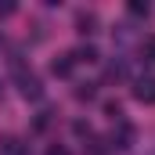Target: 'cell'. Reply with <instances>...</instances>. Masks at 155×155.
I'll list each match as a JSON object with an SVG mask.
<instances>
[{"label": "cell", "mask_w": 155, "mask_h": 155, "mask_svg": "<svg viewBox=\"0 0 155 155\" xmlns=\"http://www.w3.org/2000/svg\"><path fill=\"white\" fill-rule=\"evenodd\" d=\"M72 58H76V61H87V65H90V61H97V51H94V47L87 43V47H79V51H72Z\"/></svg>", "instance_id": "7"}, {"label": "cell", "mask_w": 155, "mask_h": 155, "mask_svg": "<svg viewBox=\"0 0 155 155\" xmlns=\"http://www.w3.org/2000/svg\"><path fill=\"white\" fill-rule=\"evenodd\" d=\"M72 65H76V58H72V54H61V58L51 65V72H54V76H69V72H72Z\"/></svg>", "instance_id": "5"}, {"label": "cell", "mask_w": 155, "mask_h": 155, "mask_svg": "<svg viewBox=\"0 0 155 155\" xmlns=\"http://www.w3.org/2000/svg\"><path fill=\"white\" fill-rule=\"evenodd\" d=\"M47 155H69V148H65V144H51V148H47Z\"/></svg>", "instance_id": "9"}, {"label": "cell", "mask_w": 155, "mask_h": 155, "mask_svg": "<svg viewBox=\"0 0 155 155\" xmlns=\"http://www.w3.org/2000/svg\"><path fill=\"white\" fill-rule=\"evenodd\" d=\"M126 11H130L134 18H148V15H152V7H148V4H141V0H130V4H126Z\"/></svg>", "instance_id": "6"}, {"label": "cell", "mask_w": 155, "mask_h": 155, "mask_svg": "<svg viewBox=\"0 0 155 155\" xmlns=\"http://www.w3.org/2000/svg\"><path fill=\"white\" fill-rule=\"evenodd\" d=\"M141 58L155 65V36H144V43H141Z\"/></svg>", "instance_id": "8"}, {"label": "cell", "mask_w": 155, "mask_h": 155, "mask_svg": "<svg viewBox=\"0 0 155 155\" xmlns=\"http://www.w3.org/2000/svg\"><path fill=\"white\" fill-rule=\"evenodd\" d=\"M76 29L83 33V36L97 33V15H94V11H79V15H76Z\"/></svg>", "instance_id": "3"}, {"label": "cell", "mask_w": 155, "mask_h": 155, "mask_svg": "<svg viewBox=\"0 0 155 155\" xmlns=\"http://www.w3.org/2000/svg\"><path fill=\"white\" fill-rule=\"evenodd\" d=\"M0 155H25V144L18 137H4L0 141Z\"/></svg>", "instance_id": "4"}, {"label": "cell", "mask_w": 155, "mask_h": 155, "mask_svg": "<svg viewBox=\"0 0 155 155\" xmlns=\"http://www.w3.org/2000/svg\"><path fill=\"white\" fill-rule=\"evenodd\" d=\"M15 11V4H0V15H11Z\"/></svg>", "instance_id": "10"}, {"label": "cell", "mask_w": 155, "mask_h": 155, "mask_svg": "<svg viewBox=\"0 0 155 155\" xmlns=\"http://www.w3.org/2000/svg\"><path fill=\"white\" fill-rule=\"evenodd\" d=\"M134 97L144 101V105H155V76H141L134 83Z\"/></svg>", "instance_id": "2"}, {"label": "cell", "mask_w": 155, "mask_h": 155, "mask_svg": "<svg viewBox=\"0 0 155 155\" xmlns=\"http://www.w3.org/2000/svg\"><path fill=\"white\" fill-rule=\"evenodd\" d=\"M15 79H18V90H22V97H29V101H36V97H40V79L33 76V72L18 69V72H15Z\"/></svg>", "instance_id": "1"}]
</instances>
